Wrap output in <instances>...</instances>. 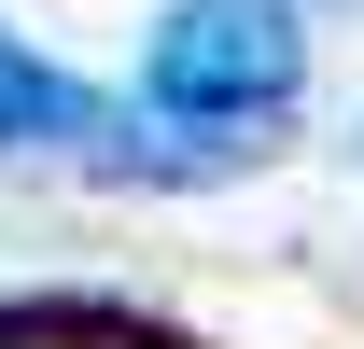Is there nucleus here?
<instances>
[{"mask_svg":"<svg viewBox=\"0 0 364 349\" xmlns=\"http://www.w3.org/2000/svg\"><path fill=\"white\" fill-rule=\"evenodd\" d=\"M140 98L182 126H267L309 98V28L294 0H168L140 43Z\"/></svg>","mask_w":364,"mask_h":349,"instance_id":"obj_1","label":"nucleus"},{"mask_svg":"<svg viewBox=\"0 0 364 349\" xmlns=\"http://www.w3.org/2000/svg\"><path fill=\"white\" fill-rule=\"evenodd\" d=\"M98 140H112V112H98L56 56H28L0 28V154H98Z\"/></svg>","mask_w":364,"mask_h":349,"instance_id":"obj_2","label":"nucleus"}]
</instances>
